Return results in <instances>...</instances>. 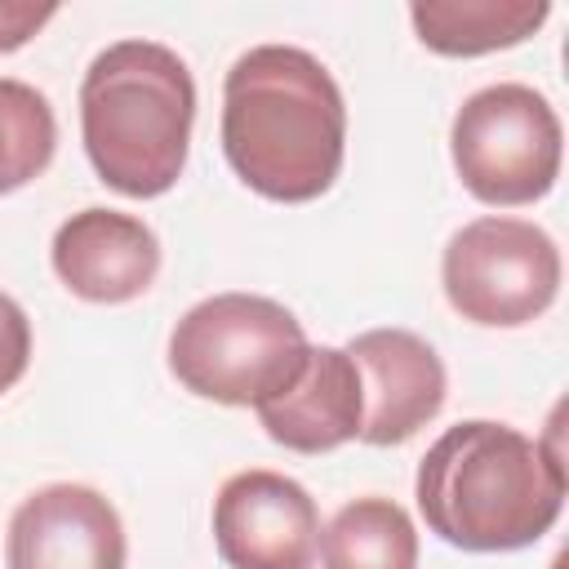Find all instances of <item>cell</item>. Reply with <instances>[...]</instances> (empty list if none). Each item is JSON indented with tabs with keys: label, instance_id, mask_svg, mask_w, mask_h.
<instances>
[{
	"label": "cell",
	"instance_id": "cell-15",
	"mask_svg": "<svg viewBox=\"0 0 569 569\" xmlns=\"http://www.w3.org/2000/svg\"><path fill=\"white\" fill-rule=\"evenodd\" d=\"M27 365H31V320L9 293H0V396L18 387Z\"/></svg>",
	"mask_w": 569,
	"mask_h": 569
},
{
	"label": "cell",
	"instance_id": "cell-5",
	"mask_svg": "<svg viewBox=\"0 0 569 569\" xmlns=\"http://www.w3.org/2000/svg\"><path fill=\"white\" fill-rule=\"evenodd\" d=\"M560 151L556 107L516 80L476 89L449 124V156L462 187L493 209L542 200L560 178Z\"/></svg>",
	"mask_w": 569,
	"mask_h": 569
},
{
	"label": "cell",
	"instance_id": "cell-14",
	"mask_svg": "<svg viewBox=\"0 0 569 569\" xmlns=\"http://www.w3.org/2000/svg\"><path fill=\"white\" fill-rule=\"evenodd\" d=\"M58 147V120L40 89L0 76V196L40 178Z\"/></svg>",
	"mask_w": 569,
	"mask_h": 569
},
{
	"label": "cell",
	"instance_id": "cell-1",
	"mask_svg": "<svg viewBox=\"0 0 569 569\" xmlns=\"http://www.w3.org/2000/svg\"><path fill=\"white\" fill-rule=\"evenodd\" d=\"M222 156L280 204L333 187L347 156V102L329 67L298 44H253L222 80Z\"/></svg>",
	"mask_w": 569,
	"mask_h": 569
},
{
	"label": "cell",
	"instance_id": "cell-9",
	"mask_svg": "<svg viewBox=\"0 0 569 569\" xmlns=\"http://www.w3.org/2000/svg\"><path fill=\"white\" fill-rule=\"evenodd\" d=\"M360 373V436L373 449L413 440L445 409V365L436 347L409 329H369L342 347Z\"/></svg>",
	"mask_w": 569,
	"mask_h": 569
},
{
	"label": "cell",
	"instance_id": "cell-6",
	"mask_svg": "<svg viewBox=\"0 0 569 569\" xmlns=\"http://www.w3.org/2000/svg\"><path fill=\"white\" fill-rule=\"evenodd\" d=\"M440 284L462 320L485 329H520L556 302L560 249L538 222L485 213L449 236Z\"/></svg>",
	"mask_w": 569,
	"mask_h": 569
},
{
	"label": "cell",
	"instance_id": "cell-8",
	"mask_svg": "<svg viewBox=\"0 0 569 569\" xmlns=\"http://www.w3.org/2000/svg\"><path fill=\"white\" fill-rule=\"evenodd\" d=\"M124 556L120 511L93 485H44L9 516V569H124Z\"/></svg>",
	"mask_w": 569,
	"mask_h": 569
},
{
	"label": "cell",
	"instance_id": "cell-16",
	"mask_svg": "<svg viewBox=\"0 0 569 569\" xmlns=\"http://www.w3.org/2000/svg\"><path fill=\"white\" fill-rule=\"evenodd\" d=\"M58 9L53 4H27V0H0V53L22 49Z\"/></svg>",
	"mask_w": 569,
	"mask_h": 569
},
{
	"label": "cell",
	"instance_id": "cell-2",
	"mask_svg": "<svg viewBox=\"0 0 569 569\" xmlns=\"http://www.w3.org/2000/svg\"><path fill=\"white\" fill-rule=\"evenodd\" d=\"M413 498L427 529L458 551L533 547L565 507L560 449L493 418L449 427L418 462Z\"/></svg>",
	"mask_w": 569,
	"mask_h": 569
},
{
	"label": "cell",
	"instance_id": "cell-13",
	"mask_svg": "<svg viewBox=\"0 0 569 569\" xmlns=\"http://www.w3.org/2000/svg\"><path fill=\"white\" fill-rule=\"evenodd\" d=\"M325 569H418V529L391 498H351L320 529Z\"/></svg>",
	"mask_w": 569,
	"mask_h": 569
},
{
	"label": "cell",
	"instance_id": "cell-4",
	"mask_svg": "<svg viewBox=\"0 0 569 569\" xmlns=\"http://www.w3.org/2000/svg\"><path fill=\"white\" fill-rule=\"evenodd\" d=\"M307 333L289 307L262 293L200 298L169 333V373L200 400L258 409L307 365Z\"/></svg>",
	"mask_w": 569,
	"mask_h": 569
},
{
	"label": "cell",
	"instance_id": "cell-7",
	"mask_svg": "<svg viewBox=\"0 0 569 569\" xmlns=\"http://www.w3.org/2000/svg\"><path fill=\"white\" fill-rule=\"evenodd\" d=\"M213 547L227 569H311L320 551L316 498L293 476L236 471L213 498Z\"/></svg>",
	"mask_w": 569,
	"mask_h": 569
},
{
	"label": "cell",
	"instance_id": "cell-3",
	"mask_svg": "<svg viewBox=\"0 0 569 569\" xmlns=\"http://www.w3.org/2000/svg\"><path fill=\"white\" fill-rule=\"evenodd\" d=\"M196 124V80L156 40L107 44L80 80V138L93 173L129 196H164L182 169Z\"/></svg>",
	"mask_w": 569,
	"mask_h": 569
},
{
	"label": "cell",
	"instance_id": "cell-11",
	"mask_svg": "<svg viewBox=\"0 0 569 569\" xmlns=\"http://www.w3.org/2000/svg\"><path fill=\"white\" fill-rule=\"evenodd\" d=\"M360 373L342 347H311L302 373L258 405L262 431L293 453H329L360 436Z\"/></svg>",
	"mask_w": 569,
	"mask_h": 569
},
{
	"label": "cell",
	"instance_id": "cell-10",
	"mask_svg": "<svg viewBox=\"0 0 569 569\" xmlns=\"http://www.w3.org/2000/svg\"><path fill=\"white\" fill-rule=\"evenodd\" d=\"M58 280L102 307H120L142 298L160 276V240L156 231L120 209H80L71 213L49 244Z\"/></svg>",
	"mask_w": 569,
	"mask_h": 569
},
{
	"label": "cell",
	"instance_id": "cell-12",
	"mask_svg": "<svg viewBox=\"0 0 569 569\" xmlns=\"http://www.w3.org/2000/svg\"><path fill=\"white\" fill-rule=\"evenodd\" d=\"M551 18L547 0H413L409 22L440 58H480L525 44Z\"/></svg>",
	"mask_w": 569,
	"mask_h": 569
}]
</instances>
